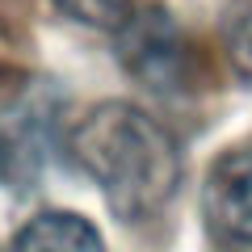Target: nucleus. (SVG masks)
Segmentation results:
<instances>
[{"label": "nucleus", "instance_id": "6", "mask_svg": "<svg viewBox=\"0 0 252 252\" xmlns=\"http://www.w3.org/2000/svg\"><path fill=\"white\" fill-rule=\"evenodd\" d=\"M223 51L240 80L252 84V0H231L223 13Z\"/></svg>", "mask_w": 252, "mask_h": 252}, {"label": "nucleus", "instance_id": "5", "mask_svg": "<svg viewBox=\"0 0 252 252\" xmlns=\"http://www.w3.org/2000/svg\"><path fill=\"white\" fill-rule=\"evenodd\" d=\"M13 252H105V244L89 219L67 215V210H46L17 231Z\"/></svg>", "mask_w": 252, "mask_h": 252}, {"label": "nucleus", "instance_id": "4", "mask_svg": "<svg viewBox=\"0 0 252 252\" xmlns=\"http://www.w3.org/2000/svg\"><path fill=\"white\" fill-rule=\"evenodd\" d=\"M118 51H122L126 72L139 84H147V89L177 93L185 84V67H189L185 42H181V30L164 13H139L122 30V46Z\"/></svg>", "mask_w": 252, "mask_h": 252}, {"label": "nucleus", "instance_id": "7", "mask_svg": "<svg viewBox=\"0 0 252 252\" xmlns=\"http://www.w3.org/2000/svg\"><path fill=\"white\" fill-rule=\"evenodd\" d=\"M63 17L80 21L89 30H105V34H122L130 21H135V9L130 0H51Z\"/></svg>", "mask_w": 252, "mask_h": 252}, {"label": "nucleus", "instance_id": "2", "mask_svg": "<svg viewBox=\"0 0 252 252\" xmlns=\"http://www.w3.org/2000/svg\"><path fill=\"white\" fill-rule=\"evenodd\" d=\"M55 118H59V105L42 93H30L0 109V185L17 193L38 185L55 143Z\"/></svg>", "mask_w": 252, "mask_h": 252}, {"label": "nucleus", "instance_id": "3", "mask_svg": "<svg viewBox=\"0 0 252 252\" xmlns=\"http://www.w3.org/2000/svg\"><path fill=\"white\" fill-rule=\"evenodd\" d=\"M202 219L215 244L231 252L252 248V143L223 152L202 185Z\"/></svg>", "mask_w": 252, "mask_h": 252}, {"label": "nucleus", "instance_id": "1", "mask_svg": "<svg viewBox=\"0 0 252 252\" xmlns=\"http://www.w3.org/2000/svg\"><path fill=\"white\" fill-rule=\"evenodd\" d=\"M72 147L84 172L105 193L109 215L122 223L156 219L181 189L177 139L126 101L93 105L72 130Z\"/></svg>", "mask_w": 252, "mask_h": 252}]
</instances>
